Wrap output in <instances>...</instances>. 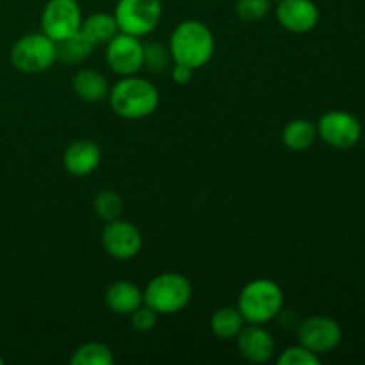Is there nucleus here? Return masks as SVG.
<instances>
[{"mask_svg": "<svg viewBox=\"0 0 365 365\" xmlns=\"http://www.w3.org/2000/svg\"><path fill=\"white\" fill-rule=\"evenodd\" d=\"M9 59L21 73H41L56 63V43L43 32H31L16 39Z\"/></svg>", "mask_w": 365, "mask_h": 365, "instance_id": "nucleus-5", "label": "nucleus"}, {"mask_svg": "<svg viewBox=\"0 0 365 365\" xmlns=\"http://www.w3.org/2000/svg\"><path fill=\"white\" fill-rule=\"evenodd\" d=\"M71 365H113L114 355L109 346L102 342H86L70 356Z\"/></svg>", "mask_w": 365, "mask_h": 365, "instance_id": "nucleus-21", "label": "nucleus"}, {"mask_svg": "<svg viewBox=\"0 0 365 365\" xmlns=\"http://www.w3.org/2000/svg\"><path fill=\"white\" fill-rule=\"evenodd\" d=\"M246 321L237 307H220L210 317V330L221 341H232L245 328Z\"/></svg>", "mask_w": 365, "mask_h": 365, "instance_id": "nucleus-20", "label": "nucleus"}, {"mask_svg": "<svg viewBox=\"0 0 365 365\" xmlns=\"http://www.w3.org/2000/svg\"><path fill=\"white\" fill-rule=\"evenodd\" d=\"M239 355L250 364H266L274 356L277 346L264 324H245L237 337Z\"/></svg>", "mask_w": 365, "mask_h": 365, "instance_id": "nucleus-13", "label": "nucleus"}, {"mask_svg": "<svg viewBox=\"0 0 365 365\" xmlns=\"http://www.w3.org/2000/svg\"><path fill=\"white\" fill-rule=\"evenodd\" d=\"M82 9L77 0H48L41 13V32L53 43L77 34Z\"/></svg>", "mask_w": 365, "mask_h": 365, "instance_id": "nucleus-8", "label": "nucleus"}, {"mask_svg": "<svg viewBox=\"0 0 365 365\" xmlns=\"http://www.w3.org/2000/svg\"><path fill=\"white\" fill-rule=\"evenodd\" d=\"M317 138L337 150L353 148L362 138V125L348 110H328L317 121Z\"/></svg>", "mask_w": 365, "mask_h": 365, "instance_id": "nucleus-7", "label": "nucleus"}, {"mask_svg": "<svg viewBox=\"0 0 365 365\" xmlns=\"http://www.w3.org/2000/svg\"><path fill=\"white\" fill-rule=\"evenodd\" d=\"M157 317H159V314H157L152 307L143 303L141 307H138V309L130 314V324L135 331H139V334H146V331L155 328Z\"/></svg>", "mask_w": 365, "mask_h": 365, "instance_id": "nucleus-26", "label": "nucleus"}, {"mask_svg": "<svg viewBox=\"0 0 365 365\" xmlns=\"http://www.w3.org/2000/svg\"><path fill=\"white\" fill-rule=\"evenodd\" d=\"M273 2H278V0H273Z\"/></svg>", "mask_w": 365, "mask_h": 365, "instance_id": "nucleus-29", "label": "nucleus"}, {"mask_svg": "<svg viewBox=\"0 0 365 365\" xmlns=\"http://www.w3.org/2000/svg\"><path fill=\"white\" fill-rule=\"evenodd\" d=\"M82 36L91 43L93 46H106L114 36L120 32L116 24V18L110 13H93L88 18H82L81 29Z\"/></svg>", "mask_w": 365, "mask_h": 365, "instance_id": "nucleus-17", "label": "nucleus"}, {"mask_svg": "<svg viewBox=\"0 0 365 365\" xmlns=\"http://www.w3.org/2000/svg\"><path fill=\"white\" fill-rule=\"evenodd\" d=\"M274 16L285 31L305 34L317 27L321 14L314 0H278Z\"/></svg>", "mask_w": 365, "mask_h": 365, "instance_id": "nucleus-12", "label": "nucleus"}, {"mask_svg": "<svg viewBox=\"0 0 365 365\" xmlns=\"http://www.w3.org/2000/svg\"><path fill=\"white\" fill-rule=\"evenodd\" d=\"M0 365H4V359H2V356H0Z\"/></svg>", "mask_w": 365, "mask_h": 365, "instance_id": "nucleus-28", "label": "nucleus"}, {"mask_svg": "<svg viewBox=\"0 0 365 365\" xmlns=\"http://www.w3.org/2000/svg\"><path fill=\"white\" fill-rule=\"evenodd\" d=\"M214 34L203 21L184 20L173 29L170 38V53L173 63L198 70L214 56Z\"/></svg>", "mask_w": 365, "mask_h": 365, "instance_id": "nucleus-1", "label": "nucleus"}, {"mask_svg": "<svg viewBox=\"0 0 365 365\" xmlns=\"http://www.w3.org/2000/svg\"><path fill=\"white\" fill-rule=\"evenodd\" d=\"M341 341L342 328L334 317L312 316L298 324V342L319 356L334 351Z\"/></svg>", "mask_w": 365, "mask_h": 365, "instance_id": "nucleus-9", "label": "nucleus"}, {"mask_svg": "<svg viewBox=\"0 0 365 365\" xmlns=\"http://www.w3.org/2000/svg\"><path fill=\"white\" fill-rule=\"evenodd\" d=\"M173 63L168 46L159 41L143 43V68H146L152 73H163L168 66Z\"/></svg>", "mask_w": 365, "mask_h": 365, "instance_id": "nucleus-23", "label": "nucleus"}, {"mask_svg": "<svg viewBox=\"0 0 365 365\" xmlns=\"http://www.w3.org/2000/svg\"><path fill=\"white\" fill-rule=\"evenodd\" d=\"M278 365H319L321 356L310 351L309 348L302 346H289L287 349L282 351V355L277 360Z\"/></svg>", "mask_w": 365, "mask_h": 365, "instance_id": "nucleus-25", "label": "nucleus"}, {"mask_svg": "<svg viewBox=\"0 0 365 365\" xmlns=\"http://www.w3.org/2000/svg\"><path fill=\"white\" fill-rule=\"evenodd\" d=\"M102 160V150L91 139H78L66 146L63 153V166L73 177H88Z\"/></svg>", "mask_w": 365, "mask_h": 365, "instance_id": "nucleus-14", "label": "nucleus"}, {"mask_svg": "<svg viewBox=\"0 0 365 365\" xmlns=\"http://www.w3.org/2000/svg\"><path fill=\"white\" fill-rule=\"evenodd\" d=\"M192 73H195V70L185 66V64L173 63V68H171V78H173L175 84H189L192 78Z\"/></svg>", "mask_w": 365, "mask_h": 365, "instance_id": "nucleus-27", "label": "nucleus"}, {"mask_svg": "<svg viewBox=\"0 0 365 365\" xmlns=\"http://www.w3.org/2000/svg\"><path fill=\"white\" fill-rule=\"evenodd\" d=\"M237 309L246 324H266L282 314L284 291L269 278H257L242 287Z\"/></svg>", "mask_w": 365, "mask_h": 365, "instance_id": "nucleus-3", "label": "nucleus"}, {"mask_svg": "<svg viewBox=\"0 0 365 365\" xmlns=\"http://www.w3.org/2000/svg\"><path fill=\"white\" fill-rule=\"evenodd\" d=\"M71 88H73V93L78 98L89 103L102 102L109 96L110 91L109 81L106 78V75L96 70H89V68H81L73 75Z\"/></svg>", "mask_w": 365, "mask_h": 365, "instance_id": "nucleus-16", "label": "nucleus"}, {"mask_svg": "<svg viewBox=\"0 0 365 365\" xmlns=\"http://www.w3.org/2000/svg\"><path fill=\"white\" fill-rule=\"evenodd\" d=\"M106 63L120 77L143 70V41L138 36L118 32L106 45Z\"/></svg>", "mask_w": 365, "mask_h": 365, "instance_id": "nucleus-10", "label": "nucleus"}, {"mask_svg": "<svg viewBox=\"0 0 365 365\" xmlns=\"http://www.w3.org/2000/svg\"><path fill=\"white\" fill-rule=\"evenodd\" d=\"M102 246L113 259L130 260L143 248V235L135 225L125 220H114L102 232Z\"/></svg>", "mask_w": 365, "mask_h": 365, "instance_id": "nucleus-11", "label": "nucleus"}, {"mask_svg": "<svg viewBox=\"0 0 365 365\" xmlns=\"http://www.w3.org/2000/svg\"><path fill=\"white\" fill-rule=\"evenodd\" d=\"M125 202L116 191L113 189H103L93 200V210H95L96 216L102 221L109 223V221L120 220L121 214H123Z\"/></svg>", "mask_w": 365, "mask_h": 365, "instance_id": "nucleus-22", "label": "nucleus"}, {"mask_svg": "<svg viewBox=\"0 0 365 365\" xmlns=\"http://www.w3.org/2000/svg\"><path fill=\"white\" fill-rule=\"evenodd\" d=\"M143 298L145 305L152 307L159 316H171L182 312L189 305L192 285L189 278L180 273H160L148 282Z\"/></svg>", "mask_w": 365, "mask_h": 365, "instance_id": "nucleus-4", "label": "nucleus"}, {"mask_svg": "<svg viewBox=\"0 0 365 365\" xmlns=\"http://www.w3.org/2000/svg\"><path fill=\"white\" fill-rule=\"evenodd\" d=\"M110 109L125 120H143L159 107V89L138 75L121 77L109 91Z\"/></svg>", "mask_w": 365, "mask_h": 365, "instance_id": "nucleus-2", "label": "nucleus"}, {"mask_svg": "<svg viewBox=\"0 0 365 365\" xmlns=\"http://www.w3.org/2000/svg\"><path fill=\"white\" fill-rule=\"evenodd\" d=\"M271 0H237L235 2V14L245 24H257L264 20L269 11Z\"/></svg>", "mask_w": 365, "mask_h": 365, "instance_id": "nucleus-24", "label": "nucleus"}, {"mask_svg": "<svg viewBox=\"0 0 365 365\" xmlns=\"http://www.w3.org/2000/svg\"><path fill=\"white\" fill-rule=\"evenodd\" d=\"M145 303L143 291L128 280H118L106 291V305L118 316H130L138 307Z\"/></svg>", "mask_w": 365, "mask_h": 365, "instance_id": "nucleus-15", "label": "nucleus"}, {"mask_svg": "<svg viewBox=\"0 0 365 365\" xmlns=\"http://www.w3.org/2000/svg\"><path fill=\"white\" fill-rule=\"evenodd\" d=\"M317 127L307 118H294L282 130V143L292 152H305L316 143Z\"/></svg>", "mask_w": 365, "mask_h": 365, "instance_id": "nucleus-18", "label": "nucleus"}, {"mask_svg": "<svg viewBox=\"0 0 365 365\" xmlns=\"http://www.w3.org/2000/svg\"><path fill=\"white\" fill-rule=\"evenodd\" d=\"M93 48L95 46L81 32H77L70 38L56 41V61L64 66H78L91 56Z\"/></svg>", "mask_w": 365, "mask_h": 365, "instance_id": "nucleus-19", "label": "nucleus"}, {"mask_svg": "<svg viewBox=\"0 0 365 365\" xmlns=\"http://www.w3.org/2000/svg\"><path fill=\"white\" fill-rule=\"evenodd\" d=\"M114 18L120 32L143 36L155 31L163 18V2L160 0H118L114 7Z\"/></svg>", "mask_w": 365, "mask_h": 365, "instance_id": "nucleus-6", "label": "nucleus"}]
</instances>
